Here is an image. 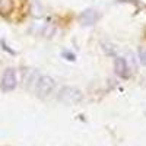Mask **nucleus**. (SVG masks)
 <instances>
[{
	"instance_id": "obj_8",
	"label": "nucleus",
	"mask_w": 146,
	"mask_h": 146,
	"mask_svg": "<svg viewBox=\"0 0 146 146\" xmlns=\"http://www.w3.org/2000/svg\"><path fill=\"white\" fill-rule=\"evenodd\" d=\"M145 41H146V28H145Z\"/></svg>"
},
{
	"instance_id": "obj_5",
	"label": "nucleus",
	"mask_w": 146,
	"mask_h": 146,
	"mask_svg": "<svg viewBox=\"0 0 146 146\" xmlns=\"http://www.w3.org/2000/svg\"><path fill=\"white\" fill-rule=\"evenodd\" d=\"M98 21V13L95 10H85L80 15V22L83 25H94Z\"/></svg>"
},
{
	"instance_id": "obj_2",
	"label": "nucleus",
	"mask_w": 146,
	"mask_h": 146,
	"mask_svg": "<svg viewBox=\"0 0 146 146\" xmlns=\"http://www.w3.org/2000/svg\"><path fill=\"white\" fill-rule=\"evenodd\" d=\"M16 73L13 69H7L5 72V75L2 78V89L3 91H12V89H15L16 86Z\"/></svg>"
},
{
	"instance_id": "obj_1",
	"label": "nucleus",
	"mask_w": 146,
	"mask_h": 146,
	"mask_svg": "<svg viewBox=\"0 0 146 146\" xmlns=\"http://www.w3.org/2000/svg\"><path fill=\"white\" fill-rule=\"evenodd\" d=\"M28 0H0V16L12 23H21L29 15Z\"/></svg>"
},
{
	"instance_id": "obj_6",
	"label": "nucleus",
	"mask_w": 146,
	"mask_h": 146,
	"mask_svg": "<svg viewBox=\"0 0 146 146\" xmlns=\"http://www.w3.org/2000/svg\"><path fill=\"white\" fill-rule=\"evenodd\" d=\"M114 64H115V72H117L118 76H121V78L127 76V64H126V60H124V58L115 57Z\"/></svg>"
},
{
	"instance_id": "obj_7",
	"label": "nucleus",
	"mask_w": 146,
	"mask_h": 146,
	"mask_svg": "<svg viewBox=\"0 0 146 146\" xmlns=\"http://www.w3.org/2000/svg\"><path fill=\"white\" fill-rule=\"evenodd\" d=\"M139 58H140L142 64L146 66V47H140L139 48Z\"/></svg>"
},
{
	"instance_id": "obj_4",
	"label": "nucleus",
	"mask_w": 146,
	"mask_h": 146,
	"mask_svg": "<svg viewBox=\"0 0 146 146\" xmlns=\"http://www.w3.org/2000/svg\"><path fill=\"white\" fill-rule=\"evenodd\" d=\"M80 92L75 88H63L62 92H60V98L63 101H67V102H76L80 100Z\"/></svg>"
},
{
	"instance_id": "obj_3",
	"label": "nucleus",
	"mask_w": 146,
	"mask_h": 146,
	"mask_svg": "<svg viewBox=\"0 0 146 146\" xmlns=\"http://www.w3.org/2000/svg\"><path fill=\"white\" fill-rule=\"evenodd\" d=\"M53 88H54V80L50 76H41L38 79V86H36V89H38L40 95L50 94L53 91Z\"/></svg>"
}]
</instances>
